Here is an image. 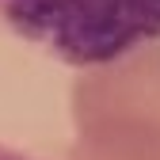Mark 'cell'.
Masks as SVG:
<instances>
[{"label":"cell","instance_id":"1","mask_svg":"<svg viewBox=\"0 0 160 160\" xmlns=\"http://www.w3.org/2000/svg\"><path fill=\"white\" fill-rule=\"evenodd\" d=\"M0 23L88 69L160 38V0H0Z\"/></svg>","mask_w":160,"mask_h":160},{"label":"cell","instance_id":"2","mask_svg":"<svg viewBox=\"0 0 160 160\" xmlns=\"http://www.w3.org/2000/svg\"><path fill=\"white\" fill-rule=\"evenodd\" d=\"M69 107L76 137H137L160 145V38L88 65L72 80Z\"/></svg>","mask_w":160,"mask_h":160},{"label":"cell","instance_id":"4","mask_svg":"<svg viewBox=\"0 0 160 160\" xmlns=\"http://www.w3.org/2000/svg\"><path fill=\"white\" fill-rule=\"evenodd\" d=\"M0 160H31V156H23L19 149H8V145H0Z\"/></svg>","mask_w":160,"mask_h":160},{"label":"cell","instance_id":"3","mask_svg":"<svg viewBox=\"0 0 160 160\" xmlns=\"http://www.w3.org/2000/svg\"><path fill=\"white\" fill-rule=\"evenodd\" d=\"M69 160H160V145L137 137H76Z\"/></svg>","mask_w":160,"mask_h":160}]
</instances>
